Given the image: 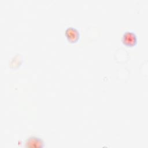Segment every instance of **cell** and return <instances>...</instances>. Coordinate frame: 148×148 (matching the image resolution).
Wrapping results in <instances>:
<instances>
[{
    "label": "cell",
    "mask_w": 148,
    "mask_h": 148,
    "mask_svg": "<svg viewBox=\"0 0 148 148\" xmlns=\"http://www.w3.org/2000/svg\"><path fill=\"white\" fill-rule=\"evenodd\" d=\"M24 146L27 148H43L45 146V144L41 138L31 136L25 140Z\"/></svg>",
    "instance_id": "1"
},
{
    "label": "cell",
    "mask_w": 148,
    "mask_h": 148,
    "mask_svg": "<svg viewBox=\"0 0 148 148\" xmlns=\"http://www.w3.org/2000/svg\"><path fill=\"white\" fill-rule=\"evenodd\" d=\"M137 36L132 31H125L122 36L123 43L127 47H133L137 44Z\"/></svg>",
    "instance_id": "2"
},
{
    "label": "cell",
    "mask_w": 148,
    "mask_h": 148,
    "mask_svg": "<svg viewBox=\"0 0 148 148\" xmlns=\"http://www.w3.org/2000/svg\"><path fill=\"white\" fill-rule=\"evenodd\" d=\"M65 35L67 40L72 43L77 42L80 38L79 31L72 27H69L65 29Z\"/></svg>",
    "instance_id": "3"
}]
</instances>
